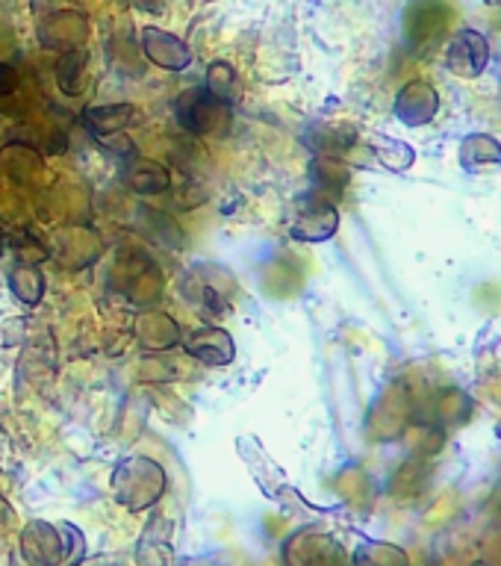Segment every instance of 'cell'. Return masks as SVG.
<instances>
[{
	"label": "cell",
	"instance_id": "25",
	"mask_svg": "<svg viewBox=\"0 0 501 566\" xmlns=\"http://www.w3.org/2000/svg\"><path fill=\"white\" fill-rule=\"evenodd\" d=\"M3 248H7V237H3V230H0V256H3Z\"/></svg>",
	"mask_w": 501,
	"mask_h": 566
},
{
	"label": "cell",
	"instance_id": "18",
	"mask_svg": "<svg viewBox=\"0 0 501 566\" xmlns=\"http://www.w3.org/2000/svg\"><path fill=\"white\" fill-rule=\"evenodd\" d=\"M9 290H12V295H15L21 304L33 307V304H39L44 295V274L39 272V265L35 263L21 260V263H15L9 269Z\"/></svg>",
	"mask_w": 501,
	"mask_h": 566
},
{
	"label": "cell",
	"instance_id": "12",
	"mask_svg": "<svg viewBox=\"0 0 501 566\" xmlns=\"http://www.w3.org/2000/svg\"><path fill=\"white\" fill-rule=\"evenodd\" d=\"M460 168L467 175H487V171H495L501 168V142L490 133H469L460 142L458 150Z\"/></svg>",
	"mask_w": 501,
	"mask_h": 566
},
{
	"label": "cell",
	"instance_id": "21",
	"mask_svg": "<svg viewBox=\"0 0 501 566\" xmlns=\"http://www.w3.org/2000/svg\"><path fill=\"white\" fill-rule=\"evenodd\" d=\"M203 88H207L216 101H221V104H233L239 97L237 71L230 69L228 62H212L210 69H207V83H203Z\"/></svg>",
	"mask_w": 501,
	"mask_h": 566
},
{
	"label": "cell",
	"instance_id": "19",
	"mask_svg": "<svg viewBox=\"0 0 501 566\" xmlns=\"http://www.w3.org/2000/svg\"><path fill=\"white\" fill-rule=\"evenodd\" d=\"M369 150L380 166L387 168V171H396V175L407 171L416 159V150L410 148L407 142L389 139V136H375V139L369 142Z\"/></svg>",
	"mask_w": 501,
	"mask_h": 566
},
{
	"label": "cell",
	"instance_id": "4",
	"mask_svg": "<svg viewBox=\"0 0 501 566\" xmlns=\"http://www.w3.org/2000/svg\"><path fill=\"white\" fill-rule=\"evenodd\" d=\"M446 69L460 80L481 77L490 65V42L484 33H478L472 27H463L451 35L446 44Z\"/></svg>",
	"mask_w": 501,
	"mask_h": 566
},
{
	"label": "cell",
	"instance_id": "9",
	"mask_svg": "<svg viewBox=\"0 0 501 566\" xmlns=\"http://www.w3.org/2000/svg\"><path fill=\"white\" fill-rule=\"evenodd\" d=\"M142 51L154 65L166 71H186L192 65V48L177 39L175 33H166L159 27H145L142 30Z\"/></svg>",
	"mask_w": 501,
	"mask_h": 566
},
{
	"label": "cell",
	"instance_id": "13",
	"mask_svg": "<svg viewBox=\"0 0 501 566\" xmlns=\"http://www.w3.org/2000/svg\"><path fill=\"white\" fill-rule=\"evenodd\" d=\"M86 33L88 27L83 12H71V9H65V12H53V15L42 24V30H39L42 42L48 44V48H53V51L62 53L80 48L83 39H86Z\"/></svg>",
	"mask_w": 501,
	"mask_h": 566
},
{
	"label": "cell",
	"instance_id": "3",
	"mask_svg": "<svg viewBox=\"0 0 501 566\" xmlns=\"http://www.w3.org/2000/svg\"><path fill=\"white\" fill-rule=\"evenodd\" d=\"M237 454L248 467L251 478H254V484L265 493V499L281 502V499H286V493H292L290 481H286V475H283V469L274 463V458L265 451V446L257 440V437H251V433L239 437Z\"/></svg>",
	"mask_w": 501,
	"mask_h": 566
},
{
	"label": "cell",
	"instance_id": "17",
	"mask_svg": "<svg viewBox=\"0 0 501 566\" xmlns=\"http://www.w3.org/2000/svg\"><path fill=\"white\" fill-rule=\"evenodd\" d=\"M354 566H410V555L396 543L387 539H366L354 548L352 555Z\"/></svg>",
	"mask_w": 501,
	"mask_h": 566
},
{
	"label": "cell",
	"instance_id": "16",
	"mask_svg": "<svg viewBox=\"0 0 501 566\" xmlns=\"http://www.w3.org/2000/svg\"><path fill=\"white\" fill-rule=\"evenodd\" d=\"M127 184H131L133 192L139 195H159L166 192L168 184H171V175H168V168L157 159H145V157H133L127 163Z\"/></svg>",
	"mask_w": 501,
	"mask_h": 566
},
{
	"label": "cell",
	"instance_id": "22",
	"mask_svg": "<svg viewBox=\"0 0 501 566\" xmlns=\"http://www.w3.org/2000/svg\"><path fill=\"white\" fill-rule=\"evenodd\" d=\"M83 65H86V51L83 48H74V51H65V56L56 65V80L65 92H77L80 77H83Z\"/></svg>",
	"mask_w": 501,
	"mask_h": 566
},
{
	"label": "cell",
	"instance_id": "6",
	"mask_svg": "<svg viewBox=\"0 0 501 566\" xmlns=\"http://www.w3.org/2000/svg\"><path fill=\"white\" fill-rule=\"evenodd\" d=\"M340 228V212L336 203L310 195L307 201L301 203L290 221V237L299 242H327Z\"/></svg>",
	"mask_w": 501,
	"mask_h": 566
},
{
	"label": "cell",
	"instance_id": "24",
	"mask_svg": "<svg viewBox=\"0 0 501 566\" xmlns=\"http://www.w3.org/2000/svg\"><path fill=\"white\" fill-rule=\"evenodd\" d=\"M484 3H487V7H493V9H499V12H501V0H484Z\"/></svg>",
	"mask_w": 501,
	"mask_h": 566
},
{
	"label": "cell",
	"instance_id": "8",
	"mask_svg": "<svg viewBox=\"0 0 501 566\" xmlns=\"http://www.w3.org/2000/svg\"><path fill=\"white\" fill-rule=\"evenodd\" d=\"M225 106L228 104L216 101L207 88L195 86L177 97L175 113L177 122L184 124L189 133H212L216 130V122L225 118Z\"/></svg>",
	"mask_w": 501,
	"mask_h": 566
},
{
	"label": "cell",
	"instance_id": "1",
	"mask_svg": "<svg viewBox=\"0 0 501 566\" xmlns=\"http://www.w3.org/2000/svg\"><path fill=\"white\" fill-rule=\"evenodd\" d=\"M18 546L27 566H80L86 557V537L71 522L33 520L21 531Z\"/></svg>",
	"mask_w": 501,
	"mask_h": 566
},
{
	"label": "cell",
	"instance_id": "14",
	"mask_svg": "<svg viewBox=\"0 0 501 566\" xmlns=\"http://www.w3.org/2000/svg\"><path fill=\"white\" fill-rule=\"evenodd\" d=\"M310 177H313V195L325 198V201L336 203L343 198V189L348 186V168L340 157H327V154H316L313 166H310Z\"/></svg>",
	"mask_w": 501,
	"mask_h": 566
},
{
	"label": "cell",
	"instance_id": "7",
	"mask_svg": "<svg viewBox=\"0 0 501 566\" xmlns=\"http://www.w3.org/2000/svg\"><path fill=\"white\" fill-rule=\"evenodd\" d=\"M393 113L405 127H425L431 124L440 113V95L431 83L425 80H410L405 86L398 88L396 104H393Z\"/></svg>",
	"mask_w": 501,
	"mask_h": 566
},
{
	"label": "cell",
	"instance_id": "5",
	"mask_svg": "<svg viewBox=\"0 0 501 566\" xmlns=\"http://www.w3.org/2000/svg\"><path fill=\"white\" fill-rule=\"evenodd\" d=\"M340 557H343L340 543L316 528L295 531L283 543V564L286 566H336Z\"/></svg>",
	"mask_w": 501,
	"mask_h": 566
},
{
	"label": "cell",
	"instance_id": "23",
	"mask_svg": "<svg viewBox=\"0 0 501 566\" xmlns=\"http://www.w3.org/2000/svg\"><path fill=\"white\" fill-rule=\"evenodd\" d=\"M18 88V71L9 62H0V97L12 95Z\"/></svg>",
	"mask_w": 501,
	"mask_h": 566
},
{
	"label": "cell",
	"instance_id": "10",
	"mask_svg": "<svg viewBox=\"0 0 501 566\" xmlns=\"http://www.w3.org/2000/svg\"><path fill=\"white\" fill-rule=\"evenodd\" d=\"M171 520L163 511L150 513L148 525L142 531L139 546H136V564L139 566H171L175 548H171Z\"/></svg>",
	"mask_w": 501,
	"mask_h": 566
},
{
	"label": "cell",
	"instance_id": "11",
	"mask_svg": "<svg viewBox=\"0 0 501 566\" xmlns=\"http://www.w3.org/2000/svg\"><path fill=\"white\" fill-rule=\"evenodd\" d=\"M186 352L195 360L207 363V366H228L237 354V345H233V336L221 327H201V331H192L186 336Z\"/></svg>",
	"mask_w": 501,
	"mask_h": 566
},
{
	"label": "cell",
	"instance_id": "20",
	"mask_svg": "<svg viewBox=\"0 0 501 566\" xmlns=\"http://www.w3.org/2000/svg\"><path fill=\"white\" fill-rule=\"evenodd\" d=\"M354 130L352 127H327V124H319V127H313V130L307 133V145L316 154H327V157H340V154H345V150L354 148Z\"/></svg>",
	"mask_w": 501,
	"mask_h": 566
},
{
	"label": "cell",
	"instance_id": "2",
	"mask_svg": "<svg viewBox=\"0 0 501 566\" xmlns=\"http://www.w3.org/2000/svg\"><path fill=\"white\" fill-rule=\"evenodd\" d=\"M109 486H113L115 502L124 504L131 513H142L163 502V495L168 493V475L154 458L131 454L118 460Z\"/></svg>",
	"mask_w": 501,
	"mask_h": 566
},
{
	"label": "cell",
	"instance_id": "15",
	"mask_svg": "<svg viewBox=\"0 0 501 566\" xmlns=\"http://www.w3.org/2000/svg\"><path fill=\"white\" fill-rule=\"evenodd\" d=\"M133 118H136V106L131 104H106V106H88L83 113V122L92 130V136L97 139H106V136H115L122 133L124 127H131Z\"/></svg>",
	"mask_w": 501,
	"mask_h": 566
}]
</instances>
